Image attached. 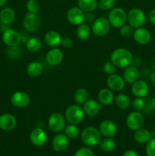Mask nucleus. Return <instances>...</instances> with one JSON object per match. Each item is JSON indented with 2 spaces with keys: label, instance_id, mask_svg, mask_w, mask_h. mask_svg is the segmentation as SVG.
<instances>
[{
  "label": "nucleus",
  "instance_id": "1",
  "mask_svg": "<svg viewBox=\"0 0 155 156\" xmlns=\"http://www.w3.org/2000/svg\"><path fill=\"white\" fill-rule=\"evenodd\" d=\"M134 57L129 50L123 47L115 49L110 55V61L118 68H126L133 62Z\"/></svg>",
  "mask_w": 155,
  "mask_h": 156
},
{
  "label": "nucleus",
  "instance_id": "2",
  "mask_svg": "<svg viewBox=\"0 0 155 156\" xmlns=\"http://www.w3.org/2000/svg\"><path fill=\"white\" fill-rule=\"evenodd\" d=\"M81 138L84 144L92 147L99 145L101 140V133L99 129L94 126H87L82 130Z\"/></svg>",
  "mask_w": 155,
  "mask_h": 156
},
{
  "label": "nucleus",
  "instance_id": "3",
  "mask_svg": "<svg viewBox=\"0 0 155 156\" xmlns=\"http://www.w3.org/2000/svg\"><path fill=\"white\" fill-rule=\"evenodd\" d=\"M84 111L83 108L78 105H70L67 108L65 111V118L68 123L71 124L77 125L81 123L82 120L84 118Z\"/></svg>",
  "mask_w": 155,
  "mask_h": 156
},
{
  "label": "nucleus",
  "instance_id": "4",
  "mask_svg": "<svg viewBox=\"0 0 155 156\" xmlns=\"http://www.w3.org/2000/svg\"><path fill=\"white\" fill-rule=\"evenodd\" d=\"M107 18L111 26L120 28L127 21V13L122 8H113L109 11Z\"/></svg>",
  "mask_w": 155,
  "mask_h": 156
},
{
  "label": "nucleus",
  "instance_id": "5",
  "mask_svg": "<svg viewBox=\"0 0 155 156\" xmlns=\"http://www.w3.org/2000/svg\"><path fill=\"white\" fill-rule=\"evenodd\" d=\"M127 21L134 28H138L142 27L145 24L147 17L144 11L138 8H134L127 13Z\"/></svg>",
  "mask_w": 155,
  "mask_h": 156
},
{
  "label": "nucleus",
  "instance_id": "6",
  "mask_svg": "<svg viewBox=\"0 0 155 156\" xmlns=\"http://www.w3.org/2000/svg\"><path fill=\"white\" fill-rule=\"evenodd\" d=\"M110 23L108 18L105 17H99L92 23L91 30L97 37H103L109 33L110 30Z\"/></svg>",
  "mask_w": 155,
  "mask_h": 156
},
{
  "label": "nucleus",
  "instance_id": "7",
  "mask_svg": "<svg viewBox=\"0 0 155 156\" xmlns=\"http://www.w3.org/2000/svg\"><path fill=\"white\" fill-rule=\"evenodd\" d=\"M65 116L59 112H54L50 114L48 119V126L50 130L55 133L63 131L65 126Z\"/></svg>",
  "mask_w": 155,
  "mask_h": 156
},
{
  "label": "nucleus",
  "instance_id": "8",
  "mask_svg": "<svg viewBox=\"0 0 155 156\" xmlns=\"http://www.w3.org/2000/svg\"><path fill=\"white\" fill-rule=\"evenodd\" d=\"M41 25V20L37 13L28 12L26 14L23 19L24 28L28 32H35L40 28Z\"/></svg>",
  "mask_w": 155,
  "mask_h": 156
},
{
  "label": "nucleus",
  "instance_id": "9",
  "mask_svg": "<svg viewBox=\"0 0 155 156\" xmlns=\"http://www.w3.org/2000/svg\"><path fill=\"white\" fill-rule=\"evenodd\" d=\"M2 41L9 47H16L21 41V35L19 32L11 28H7L3 31Z\"/></svg>",
  "mask_w": 155,
  "mask_h": 156
},
{
  "label": "nucleus",
  "instance_id": "10",
  "mask_svg": "<svg viewBox=\"0 0 155 156\" xmlns=\"http://www.w3.org/2000/svg\"><path fill=\"white\" fill-rule=\"evenodd\" d=\"M144 123V116L139 111H132L127 116L126 118V125L131 130L135 131L140 128H142Z\"/></svg>",
  "mask_w": 155,
  "mask_h": 156
},
{
  "label": "nucleus",
  "instance_id": "11",
  "mask_svg": "<svg viewBox=\"0 0 155 156\" xmlns=\"http://www.w3.org/2000/svg\"><path fill=\"white\" fill-rule=\"evenodd\" d=\"M84 12L78 6L71 7L67 12V20L71 24L78 26L84 21Z\"/></svg>",
  "mask_w": 155,
  "mask_h": 156
},
{
  "label": "nucleus",
  "instance_id": "12",
  "mask_svg": "<svg viewBox=\"0 0 155 156\" xmlns=\"http://www.w3.org/2000/svg\"><path fill=\"white\" fill-rule=\"evenodd\" d=\"M106 85L108 88L112 91H121L126 86V81L124 80L122 76L114 73L110 76H108L106 79Z\"/></svg>",
  "mask_w": 155,
  "mask_h": 156
},
{
  "label": "nucleus",
  "instance_id": "13",
  "mask_svg": "<svg viewBox=\"0 0 155 156\" xmlns=\"http://www.w3.org/2000/svg\"><path fill=\"white\" fill-rule=\"evenodd\" d=\"M11 103L17 108H23L27 107L30 104V96L22 91H17L11 96Z\"/></svg>",
  "mask_w": 155,
  "mask_h": 156
},
{
  "label": "nucleus",
  "instance_id": "14",
  "mask_svg": "<svg viewBox=\"0 0 155 156\" xmlns=\"http://www.w3.org/2000/svg\"><path fill=\"white\" fill-rule=\"evenodd\" d=\"M30 140L35 146H43L47 141L46 133L40 127L34 128L30 133Z\"/></svg>",
  "mask_w": 155,
  "mask_h": 156
},
{
  "label": "nucleus",
  "instance_id": "15",
  "mask_svg": "<svg viewBox=\"0 0 155 156\" xmlns=\"http://www.w3.org/2000/svg\"><path fill=\"white\" fill-rule=\"evenodd\" d=\"M99 130L101 135L104 136L105 137L112 138L115 136L118 128L113 121L110 120H105L100 123Z\"/></svg>",
  "mask_w": 155,
  "mask_h": 156
},
{
  "label": "nucleus",
  "instance_id": "16",
  "mask_svg": "<svg viewBox=\"0 0 155 156\" xmlns=\"http://www.w3.org/2000/svg\"><path fill=\"white\" fill-rule=\"evenodd\" d=\"M134 40L136 43L141 44V45H146L148 44L151 41V34L147 29L144 27H138L134 30L133 35Z\"/></svg>",
  "mask_w": 155,
  "mask_h": 156
},
{
  "label": "nucleus",
  "instance_id": "17",
  "mask_svg": "<svg viewBox=\"0 0 155 156\" xmlns=\"http://www.w3.org/2000/svg\"><path fill=\"white\" fill-rule=\"evenodd\" d=\"M69 145V138L64 133H59L55 136L52 142L53 150L57 152H62L65 151Z\"/></svg>",
  "mask_w": 155,
  "mask_h": 156
},
{
  "label": "nucleus",
  "instance_id": "18",
  "mask_svg": "<svg viewBox=\"0 0 155 156\" xmlns=\"http://www.w3.org/2000/svg\"><path fill=\"white\" fill-rule=\"evenodd\" d=\"M63 56V53L60 49L53 47L47 53L46 56V60L50 66H56L62 62Z\"/></svg>",
  "mask_w": 155,
  "mask_h": 156
},
{
  "label": "nucleus",
  "instance_id": "19",
  "mask_svg": "<svg viewBox=\"0 0 155 156\" xmlns=\"http://www.w3.org/2000/svg\"><path fill=\"white\" fill-rule=\"evenodd\" d=\"M132 85V93L135 98H144L148 94L149 86L145 81L138 79Z\"/></svg>",
  "mask_w": 155,
  "mask_h": 156
},
{
  "label": "nucleus",
  "instance_id": "20",
  "mask_svg": "<svg viewBox=\"0 0 155 156\" xmlns=\"http://www.w3.org/2000/svg\"><path fill=\"white\" fill-rule=\"evenodd\" d=\"M83 110L84 114L90 117H95L100 113L101 110L100 103L94 99H88L83 105Z\"/></svg>",
  "mask_w": 155,
  "mask_h": 156
},
{
  "label": "nucleus",
  "instance_id": "21",
  "mask_svg": "<svg viewBox=\"0 0 155 156\" xmlns=\"http://www.w3.org/2000/svg\"><path fill=\"white\" fill-rule=\"evenodd\" d=\"M17 125L16 117L11 114H4L0 116V129L5 131L13 129Z\"/></svg>",
  "mask_w": 155,
  "mask_h": 156
},
{
  "label": "nucleus",
  "instance_id": "22",
  "mask_svg": "<svg viewBox=\"0 0 155 156\" xmlns=\"http://www.w3.org/2000/svg\"><path fill=\"white\" fill-rule=\"evenodd\" d=\"M139 76L140 73L138 69L135 66L131 65L125 68L122 77L126 82L129 84H133L134 82L138 80Z\"/></svg>",
  "mask_w": 155,
  "mask_h": 156
},
{
  "label": "nucleus",
  "instance_id": "23",
  "mask_svg": "<svg viewBox=\"0 0 155 156\" xmlns=\"http://www.w3.org/2000/svg\"><path fill=\"white\" fill-rule=\"evenodd\" d=\"M62 36L59 32L56 30H50L44 35V42L47 46L50 47H56L61 44Z\"/></svg>",
  "mask_w": 155,
  "mask_h": 156
},
{
  "label": "nucleus",
  "instance_id": "24",
  "mask_svg": "<svg viewBox=\"0 0 155 156\" xmlns=\"http://www.w3.org/2000/svg\"><path fill=\"white\" fill-rule=\"evenodd\" d=\"M98 100L103 105H112L114 101V94L109 88H102L98 93Z\"/></svg>",
  "mask_w": 155,
  "mask_h": 156
},
{
  "label": "nucleus",
  "instance_id": "25",
  "mask_svg": "<svg viewBox=\"0 0 155 156\" xmlns=\"http://www.w3.org/2000/svg\"><path fill=\"white\" fill-rule=\"evenodd\" d=\"M15 12L11 7H5L0 12V21L3 24H10L15 21Z\"/></svg>",
  "mask_w": 155,
  "mask_h": 156
},
{
  "label": "nucleus",
  "instance_id": "26",
  "mask_svg": "<svg viewBox=\"0 0 155 156\" xmlns=\"http://www.w3.org/2000/svg\"><path fill=\"white\" fill-rule=\"evenodd\" d=\"M134 139L137 143H140V144H145L151 139V134H150V131L147 129L140 128L135 131Z\"/></svg>",
  "mask_w": 155,
  "mask_h": 156
},
{
  "label": "nucleus",
  "instance_id": "27",
  "mask_svg": "<svg viewBox=\"0 0 155 156\" xmlns=\"http://www.w3.org/2000/svg\"><path fill=\"white\" fill-rule=\"evenodd\" d=\"M43 69L42 63L40 62H31L27 66V74L32 78H36L41 75Z\"/></svg>",
  "mask_w": 155,
  "mask_h": 156
},
{
  "label": "nucleus",
  "instance_id": "28",
  "mask_svg": "<svg viewBox=\"0 0 155 156\" xmlns=\"http://www.w3.org/2000/svg\"><path fill=\"white\" fill-rule=\"evenodd\" d=\"M98 6L97 0H78V7L80 8L84 13L93 12Z\"/></svg>",
  "mask_w": 155,
  "mask_h": 156
},
{
  "label": "nucleus",
  "instance_id": "29",
  "mask_svg": "<svg viewBox=\"0 0 155 156\" xmlns=\"http://www.w3.org/2000/svg\"><path fill=\"white\" fill-rule=\"evenodd\" d=\"M91 31L92 30H91V26L87 23L83 22L78 26V28L76 30V35L80 40L85 41L91 37Z\"/></svg>",
  "mask_w": 155,
  "mask_h": 156
},
{
  "label": "nucleus",
  "instance_id": "30",
  "mask_svg": "<svg viewBox=\"0 0 155 156\" xmlns=\"http://www.w3.org/2000/svg\"><path fill=\"white\" fill-rule=\"evenodd\" d=\"M115 103L117 108H119L120 110H126L131 106L132 102H131V99L127 94H119L118 95L115 97Z\"/></svg>",
  "mask_w": 155,
  "mask_h": 156
},
{
  "label": "nucleus",
  "instance_id": "31",
  "mask_svg": "<svg viewBox=\"0 0 155 156\" xmlns=\"http://www.w3.org/2000/svg\"><path fill=\"white\" fill-rule=\"evenodd\" d=\"M74 99L77 105H83L89 99V92L86 88H78L74 92Z\"/></svg>",
  "mask_w": 155,
  "mask_h": 156
},
{
  "label": "nucleus",
  "instance_id": "32",
  "mask_svg": "<svg viewBox=\"0 0 155 156\" xmlns=\"http://www.w3.org/2000/svg\"><path fill=\"white\" fill-rule=\"evenodd\" d=\"M42 47V42L40 39L36 37H32L29 38L26 42V48L31 53L38 52Z\"/></svg>",
  "mask_w": 155,
  "mask_h": 156
},
{
  "label": "nucleus",
  "instance_id": "33",
  "mask_svg": "<svg viewBox=\"0 0 155 156\" xmlns=\"http://www.w3.org/2000/svg\"><path fill=\"white\" fill-rule=\"evenodd\" d=\"M99 146H100V149L103 152H112L115 148V142L112 138L106 137L103 140H100V143H99Z\"/></svg>",
  "mask_w": 155,
  "mask_h": 156
},
{
  "label": "nucleus",
  "instance_id": "34",
  "mask_svg": "<svg viewBox=\"0 0 155 156\" xmlns=\"http://www.w3.org/2000/svg\"><path fill=\"white\" fill-rule=\"evenodd\" d=\"M63 131L64 134L69 139H74L79 135L78 127L74 124L69 123L68 125H65Z\"/></svg>",
  "mask_w": 155,
  "mask_h": 156
},
{
  "label": "nucleus",
  "instance_id": "35",
  "mask_svg": "<svg viewBox=\"0 0 155 156\" xmlns=\"http://www.w3.org/2000/svg\"><path fill=\"white\" fill-rule=\"evenodd\" d=\"M116 0H100L98 6L103 11H109L115 8Z\"/></svg>",
  "mask_w": 155,
  "mask_h": 156
},
{
  "label": "nucleus",
  "instance_id": "36",
  "mask_svg": "<svg viewBox=\"0 0 155 156\" xmlns=\"http://www.w3.org/2000/svg\"><path fill=\"white\" fill-rule=\"evenodd\" d=\"M134 27L132 26H131L130 24H125L124 25L120 27V30H119V33L120 35H121L122 37L125 38H128V37H130L133 35L134 33Z\"/></svg>",
  "mask_w": 155,
  "mask_h": 156
},
{
  "label": "nucleus",
  "instance_id": "37",
  "mask_svg": "<svg viewBox=\"0 0 155 156\" xmlns=\"http://www.w3.org/2000/svg\"><path fill=\"white\" fill-rule=\"evenodd\" d=\"M28 12L31 13H37L40 9V3L38 0H28L26 4Z\"/></svg>",
  "mask_w": 155,
  "mask_h": 156
},
{
  "label": "nucleus",
  "instance_id": "38",
  "mask_svg": "<svg viewBox=\"0 0 155 156\" xmlns=\"http://www.w3.org/2000/svg\"><path fill=\"white\" fill-rule=\"evenodd\" d=\"M132 106L134 111H140L143 110V108L145 106V101L143 99V98H135L132 101Z\"/></svg>",
  "mask_w": 155,
  "mask_h": 156
},
{
  "label": "nucleus",
  "instance_id": "39",
  "mask_svg": "<svg viewBox=\"0 0 155 156\" xmlns=\"http://www.w3.org/2000/svg\"><path fill=\"white\" fill-rule=\"evenodd\" d=\"M145 151L147 156H155V138L150 139L147 142Z\"/></svg>",
  "mask_w": 155,
  "mask_h": 156
},
{
  "label": "nucleus",
  "instance_id": "40",
  "mask_svg": "<svg viewBox=\"0 0 155 156\" xmlns=\"http://www.w3.org/2000/svg\"><path fill=\"white\" fill-rule=\"evenodd\" d=\"M115 68H116V66L111 61H107L103 65V70L105 73V74L108 75V76H110V75H112L115 73Z\"/></svg>",
  "mask_w": 155,
  "mask_h": 156
},
{
  "label": "nucleus",
  "instance_id": "41",
  "mask_svg": "<svg viewBox=\"0 0 155 156\" xmlns=\"http://www.w3.org/2000/svg\"><path fill=\"white\" fill-rule=\"evenodd\" d=\"M74 156H94V152L90 148L83 147L78 149Z\"/></svg>",
  "mask_w": 155,
  "mask_h": 156
},
{
  "label": "nucleus",
  "instance_id": "42",
  "mask_svg": "<svg viewBox=\"0 0 155 156\" xmlns=\"http://www.w3.org/2000/svg\"><path fill=\"white\" fill-rule=\"evenodd\" d=\"M61 44L65 48H70L73 45V41L71 38L66 37L62 38V41H61Z\"/></svg>",
  "mask_w": 155,
  "mask_h": 156
},
{
  "label": "nucleus",
  "instance_id": "43",
  "mask_svg": "<svg viewBox=\"0 0 155 156\" xmlns=\"http://www.w3.org/2000/svg\"><path fill=\"white\" fill-rule=\"evenodd\" d=\"M95 19L96 18L94 17V15L92 12H86L84 14V23H87L88 24H92Z\"/></svg>",
  "mask_w": 155,
  "mask_h": 156
},
{
  "label": "nucleus",
  "instance_id": "44",
  "mask_svg": "<svg viewBox=\"0 0 155 156\" xmlns=\"http://www.w3.org/2000/svg\"><path fill=\"white\" fill-rule=\"evenodd\" d=\"M148 18L150 22L152 24H153V25H155V9H152V10L150 11L148 15Z\"/></svg>",
  "mask_w": 155,
  "mask_h": 156
},
{
  "label": "nucleus",
  "instance_id": "45",
  "mask_svg": "<svg viewBox=\"0 0 155 156\" xmlns=\"http://www.w3.org/2000/svg\"><path fill=\"white\" fill-rule=\"evenodd\" d=\"M122 156H139V155L134 150H127L123 153Z\"/></svg>",
  "mask_w": 155,
  "mask_h": 156
},
{
  "label": "nucleus",
  "instance_id": "46",
  "mask_svg": "<svg viewBox=\"0 0 155 156\" xmlns=\"http://www.w3.org/2000/svg\"><path fill=\"white\" fill-rule=\"evenodd\" d=\"M150 79L152 83L155 85V71L153 72V73H151V74H150Z\"/></svg>",
  "mask_w": 155,
  "mask_h": 156
},
{
  "label": "nucleus",
  "instance_id": "47",
  "mask_svg": "<svg viewBox=\"0 0 155 156\" xmlns=\"http://www.w3.org/2000/svg\"><path fill=\"white\" fill-rule=\"evenodd\" d=\"M6 2H7V0H0V7H2L3 5H5Z\"/></svg>",
  "mask_w": 155,
  "mask_h": 156
},
{
  "label": "nucleus",
  "instance_id": "48",
  "mask_svg": "<svg viewBox=\"0 0 155 156\" xmlns=\"http://www.w3.org/2000/svg\"><path fill=\"white\" fill-rule=\"evenodd\" d=\"M151 106L153 109H155V98H153L151 100Z\"/></svg>",
  "mask_w": 155,
  "mask_h": 156
},
{
  "label": "nucleus",
  "instance_id": "49",
  "mask_svg": "<svg viewBox=\"0 0 155 156\" xmlns=\"http://www.w3.org/2000/svg\"><path fill=\"white\" fill-rule=\"evenodd\" d=\"M153 69H154V71H155V60L153 61Z\"/></svg>",
  "mask_w": 155,
  "mask_h": 156
},
{
  "label": "nucleus",
  "instance_id": "50",
  "mask_svg": "<svg viewBox=\"0 0 155 156\" xmlns=\"http://www.w3.org/2000/svg\"><path fill=\"white\" fill-rule=\"evenodd\" d=\"M154 52H155V47H154Z\"/></svg>",
  "mask_w": 155,
  "mask_h": 156
},
{
  "label": "nucleus",
  "instance_id": "51",
  "mask_svg": "<svg viewBox=\"0 0 155 156\" xmlns=\"http://www.w3.org/2000/svg\"><path fill=\"white\" fill-rule=\"evenodd\" d=\"M0 145H1V142H0Z\"/></svg>",
  "mask_w": 155,
  "mask_h": 156
}]
</instances>
